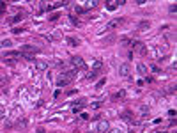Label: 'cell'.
Wrapping results in <instances>:
<instances>
[{"label": "cell", "mask_w": 177, "mask_h": 133, "mask_svg": "<svg viewBox=\"0 0 177 133\" xmlns=\"http://www.w3.org/2000/svg\"><path fill=\"white\" fill-rule=\"evenodd\" d=\"M37 52H39V48L34 46V44H23V46H21V53H25V55H30V57H32Z\"/></svg>", "instance_id": "3957f363"}, {"label": "cell", "mask_w": 177, "mask_h": 133, "mask_svg": "<svg viewBox=\"0 0 177 133\" xmlns=\"http://www.w3.org/2000/svg\"><path fill=\"white\" fill-rule=\"evenodd\" d=\"M131 48H133V50H137V52H140L142 55L147 52V50H145V46H143V43H140V41H131Z\"/></svg>", "instance_id": "277c9868"}, {"label": "cell", "mask_w": 177, "mask_h": 133, "mask_svg": "<svg viewBox=\"0 0 177 133\" xmlns=\"http://www.w3.org/2000/svg\"><path fill=\"white\" fill-rule=\"evenodd\" d=\"M21 20H25V14L23 13H20V14H16L12 20H11V23H18V21H21Z\"/></svg>", "instance_id": "7c38bea8"}, {"label": "cell", "mask_w": 177, "mask_h": 133, "mask_svg": "<svg viewBox=\"0 0 177 133\" xmlns=\"http://www.w3.org/2000/svg\"><path fill=\"white\" fill-rule=\"evenodd\" d=\"M2 119H4V112L0 110V121H2Z\"/></svg>", "instance_id": "603a6c76"}, {"label": "cell", "mask_w": 177, "mask_h": 133, "mask_svg": "<svg viewBox=\"0 0 177 133\" xmlns=\"http://www.w3.org/2000/svg\"><path fill=\"white\" fill-rule=\"evenodd\" d=\"M11 44H12V43H11V41H7V39H5V41H2V44H0V46H11Z\"/></svg>", "instance_id": "e0dca14e"}, {"label": "cell", "mask_w": 177, "mask_h": 133, "mask_svg": "<svg viewBox=\"0 0 177 133\" xmlns=\"http://www.w3.org/2000/svg\"><path fill=\"white\" fill-rule=\"evenodd\" d=\"M83 105H85V100L74 101V103H73V112H74V114H80V112H82V106H83Z\"/></svg>", "instance_id": "5b68a950"}, {"label": "cell", "mask_w": 177, "mask_h": 133, "mask_svg": "<svg viewBox=\"0 0 177 133\" xmlns=\"http://www.w3.org/2000/svg\"><path fill=\"white\" fill-rule=\"evenodd\" d=\"M124 94H126V92H124V91H120V92H117V94H115V98H122Z\"/></svg>", "instance_id": "ffe728a7"}, {"label": "cell", "mask_w": 177, "mask_h": 133, "mask_svg": "<svg viewBox=\"0 0 177 133\" xmlns=\"http://www.w3.org/2000/svg\"><path fill=\"white\" fill-rule=\"evenodd\" d=\"M120 23H124V18H115V20H112L110 23H108V30H113L117 25H120Z\"/></svg>", "instance_id": "8992f818"}, {"label": "cell", "mask_w": 177, "mask_h": 133, "mask_svg": "<svg viewBox=\"0 0 177 133\" xmlns=\"http://www.w3.org/2000/svg\"><path fill=\"white\" fill-rule=\"evenodd\" d=\"M119 75H120V76H129V64H120Z\"/></svg>", "instance_id": "52a82bcc"}, {"label": "cell", "mask_w": 177, "mask_h": 133, "mask_svg": "<svg viewBox=\"0 0 177 133\" xmlns=\"http://www.w3.org/2000/svg\"><path fill=\"white\" fill-rule=\"evenodd\" d=\"M108 133H122V130H119V128H113V130H110Z\"/></svg>", "instance_id": "d6986e66"}, {"label": "cell", "mask_w": 177, "mask_h": 133, "mask_svg": "<svg viewBox=\"0 0 177 133\" xmlns=\"http://www.w3.org/2000/svg\"><path fill=\"white\" fill-rule=\"evenodd\" d=\"M35 67H37V71H46V69H48V62L37 61V62H35Z\"/></svg>", "instance_id": "9c48e42d"}, {"label": "cell", "mask_w": 177, "mask_h": 133, "mask_svg": "<svg viewBox=\"0 0 177 133\" xmlns=\"http://www.w3.org/2000/svg\"><path fill=\"white\" fill-rule=\"evenodd\" d=\"M68 43H69L71 46H78V44H80V41L74 39V37H68Z\"/></svg>", "instance_id": "5bb4252c"}, {"label": "cell", "mask_w": 177, "mask_h": 133, "mask_svg": "<svg viewBox=\"0 0 177 133\" xmlns=\"http://www.w3.org/2000/svg\"><path fill=\"white\" fill-rule=\"evenodd\" d=\"M80 119H83V121H87V119H89V115H87V114H82V115H80Z\"/></svg>", "instance_id": "44dd1931"}, {"label": "cell", "mask_w": 177, "mask_h": 133, "mask_svg": "<svg viewBox=\"0 0 177 133\" xmlns=\"http://www.w3.org/2000/svg\"><path fill=\"white\" fill-rule=\"evenodd\" d=\"M137 71H138V73H140V75H145V73H147V66H145V64H138V66H137Z\"/></svg>", "instance_id": "4fadbf2b"}, {"label": "cell", "mask_w": 177, "mask_h": 133, "mask_svg": "<svg viewBox=\"0 0 177 133\" xmlns=\"http://www.w3.org/2000/svg\"><path fill=\"white\" fill-rule=\"evenodd\" d=\"M108 128H110V124H108L106 121H101V123L98 124V132L99 133H108Z\"/></svg>", "instance_id": "ba28073f"}, {"label": "cell", "mask_w": 177, "mask_h": 133, "mask_svg": "<svg viewBox=\"0 0 177 133\" xmlns=\"http://www.w3.org/2000/svg\"><path fill=\"white\" fill-rule=\"evenodd\" d=\"M98 5V2H94V0H89L87 4H83V5H80L83 11H87V9H92V7H96Z\"/></svg>", "instance_id": "30bf717a"}, {"label": "cell", "mask_w": 177, "mask_h": 133, "mask_svg": "<svg viewBox=\"0 0 177 133\" xmlns=\"http://www.w3.org/2000/svg\"><path fill=\"white\" fill-rule=\"evenodd\" d=\"M35 133H44V130H41V128H39V130H37Z\"/></svg>", "instance_id": "cb8c5ba5"}, {"label": "cell", "mask_w": 177, "mask_h": 133, "mask_svg": "<svg viewBox=\"0 0 177 133\" xmlns=\"http://www.w3.org/2000/svg\"><path fill=\"white\" fill-rule=\"evenodd\" d=\"M149 27H151V23H149V21H142V23H138V30H142V32H145Z\"/></svg>", "instance_id": "8fae6325"}, {"label": "cell", "mask_w": 177, "mask_h": 133, "mask_svg": "<svg viewBox=\"0 0 177 133\" xmlns=\"http://www.w3.org/2000/svg\"><path fill=\"white\" fill-rule=\"evenodd\" d=\"M105 78H101V80H99V82H98V89H99V87H103V85H105Z\"/></svg>", "instance_id": "ac0fdd59"}, {"label": "cell", "mask_w": 177, "mask_h": 133, "mask_svg": "<svg viewBox=\"0 0 177 133\" xmlns=\"http://www.w3.org/2000/svg\"><path fill=\"white\" fill-rule=\"evenodd\" d=\"M71 64L76 67V69H80V71H85V69H87V64H85V61H83L82 57H78V55L71 59Z\"/></svg>", "instance_id": "7a4b0ae2"}, {"label": "cell", "mask_w": 177, "mask_h": 133, "mask_svg": "<svg viewBox=\"0 0 177 133\" xmlns=\"http://www.w3.org/2000/svg\"><path fill=\"white\" fill-rule=\"evenodd\" d=\"M73 76H74V71H73V69H71V71L60 73V75L57 76V87H64V85H68L71 80H73Z\"/></svg>", "instance_id": "6da1fadb"}, {"label": "cell", "mask_w": 177, "mask_h": 133, "mask_svg": "<svg viewBox=\"0 0 177 133\" xmlns=\"http://www.w3.org/2000/svg\"><path fill=\"white\" fill-rule=\"evenodd\" d=\"M101 66H103V62H101V61H94V64H92V67H94V71H96V69H99Z\"/></svg>", "instance_id": "2e32d148"}, {"label": "cell", "mask_w": 177, "mask_h": 133, "mask_svg": "<svg viewBox=\"0 0 177 133\" xmlns=\"http://www.w3.org/2000/svg\"><path fill=\"white\" fill-rule=\"evenodd\" d=\"M156 133H168V132H167V130H158Z\"/></svg>", "instance_id": "7402d4cb"}, {"label": "cell", "mask_w": 177, "mask_h": 133, "mask_svg": "<svg viewBox=\"0 0 177 133\" xmlns=\"http://www.w3.org/2000/svg\"><path fill=\"white\" fill-rule=\"evenodd\" d=\"M140 117H147V114H149V108H147V106H142L140 108Z\"/></svg>", "instance_id": "9a60e30c"}]
</instances>
